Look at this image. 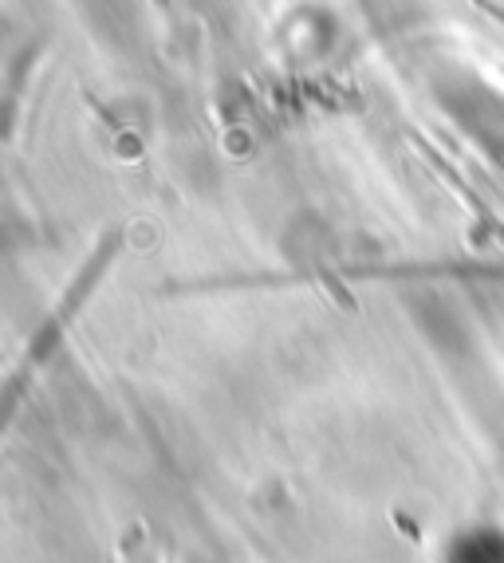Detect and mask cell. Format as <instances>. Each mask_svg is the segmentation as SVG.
Instances as JSON below:
<instances>
[{
  "label": "cell",
  "instance_id": "1",
  "mask_svg": "<svg viewBox=\"0 0 504 563\" xmlns=\"http://www.w3.org/2000/svg\"><path fill=\"white\" fill-rule=\"evenodd\" d=\"M446 563H504V528H469L453 540Z\"/></svg>",
  "mask_w": 504,
  "mask_h": 563
}]
</instances>
